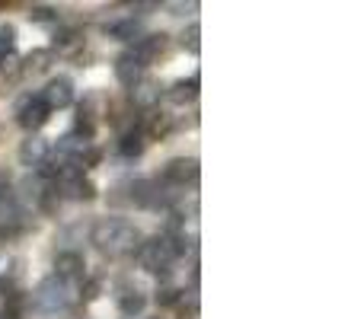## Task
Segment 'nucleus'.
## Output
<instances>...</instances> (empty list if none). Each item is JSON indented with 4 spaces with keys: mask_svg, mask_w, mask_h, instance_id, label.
Masks as SVG:
<instances>
[{
    "mask_svg": "<svg viewBox=\"0 0 364 319\" xmlns=\"http://www.w3.org/2000/svg\"><path fill=\"white\" fill-rule=\"evenodd\" d=\"M93 246L109 259H125V256H134L141 246V230L125 217H102L100 224L93 227L90 233Z\"/></svg>",
    "mask_w": 364,
    "mask_h": 319,
    "instance_id": "obj_1",
    "label": "nucleus"
},
{
    "mask_svg": "<svg viewBox=\"0 0 364 319\" xmlns=\"http://www.w3.org/2000/svg\"><path fill=\"white\" fill-rule=\"evenodd\" d=\"M182 252V237H173V233H157V237H147L141 239L138 246V262L144 271H166L176 256Z\"/></svg>",
    "mask_w": 364,
    "mask_h": 319,
    "instance_id": "obj_2",
    "label": "nucleus"
},
{
    "mask_svg": "<svg viewBox=\"0 0 364 319\" xmlns=\"http://www.w3.org/2000/svg\"><path fill=\"white\" fill-rule=\"evenodd\" d=\"M77 303V288L61 278L48 275L45 281H38V288L32 291V307L45 316H55V313H64Z\"/></svg>",
    "mask_w": 364,
    "mask_h": 319,
    "instance_id": "obj_3",
    "label": "nucleus"
},
{
    "mask_svg": "<svg viewBox=\"0 0 364 319\" xmlns=\"http://www.w3.org/2000/svg\"><path fill=\"white\" fill-rule=\"evenodd\" d=\"M51 185H55L58 198H61V195L64 198H74V201H93L96 198V185L74 166H58Z\"/></svg>",
    "mask_w": 364,
    "mask_h": 319,
    "instance_id": "obj_4",
    "label": "nucleus"
},
{
    "mask_svg": "<svg viewBox=\"0 0 364 319\" xmlns=\"http://www.w3.org/2000/svg\"><path fill=\"white\" fill-rule=\"evenodd\" d=\"M144 67H147V64L141 61L132 48H128L125 55L115 58V80H119L125 90H134L141 80H144Z\"/></svg>",
    "mask_w": 364,
    "mask_h": 319,
    "instance_id": "obj_5",
    "label": "nucleus"
},
{
    "mask_svg": "<svg viewBox=\"0 0 364 319\" xmlns=\"http://www.w3.org/2000/svg\"><path fill=\"white\" fill-rule=\"evenodd\" d=\"M48 115H51V109L45 106L38 96H26L23 102H19V109H16V119H19V125L26 128L29 134H36L38 128L48 121Z\"/></svg>",
    "mask_w": 364,
    "mask_h": 319,
    "instance_id": "obj_6",
    "label": "nucleus"
},
{
    "mask_svg": "<svg viewBox=\"0 0 364 319\" xmlns=\"http://www.w3.org/2000/svg\"><path fill=\"white\" fill-rule=\"evenodd\" d=\"M132 201L141 207H164L170 205V195L164 192V185L157 179H138L132 185Z\"/></svg>",
    "mask_w": 364,
    "mask_h": 319,
    "instance_id": "obj_7",
    "label": "nucleus"
},
{
    "mask_svg": "<svg viewBox=\"0 0 364 319\" xmlns=\"http://www.w3.org/2000/svg\"><path fill=\"white\" fill-rule=\"evenodd\" d=\"M38 99H42L51 112H55V109H68L70 102H74V83H70L68 77H55V80L45 83V90L38 93Z\"/></svg>",
    "mask_w": 364,
    "mask_h": 319,
    "instance_id": "obj_8",
    "label": "nucleus"
},
{
    "mask_svg": "<svg viewBox=\"0 0 364 319\" xmlns=\"http://www.w3.org/2000/svg\"><path fill=\"white\" fill-rule=\"evenodd\" d=\"M55 278L74 284V288H77V281H87V262H83L80 252H58V259H55Z\"/></svg>",
    "mask_w": 364,
    "mask_h": 319,
    "instance_id": "obj_9",
    "label": "nucleus"
},
{
    "mask_svg": "<svg viewBox=\"0 0 364 319\" xmlns=\"http://www.w3.org/2000/svg\"><path fill=\"white\" fill-rule=\"evenodd\" d=\"M198 179V160L195 157H176L164 166V182L170 185H192Z\"/></svg>",
    "mask_w": 364,
    "mask_h": 319,
    "instance_id": "obj_10",
    "label": "nucleus"
},
{
    "mask_svg": "<svg viewBox=\"0 0 364 319\" xmlns=\"http://www.w3.org/2000/svg\"><path fill=\"white\" fill-rule=\"evenodd\" d=\"M19 160L26 163V166H42L45 160H48V144H45L38 134H29V138L23 141V147H19Z\"/></svg>",
    "mask_w": 364,
    "mask_h": 319,
    "instance_id": "obj_11",
    "label": "nucleus"
},
{
    "mask_svg": "<svg viewBox=\"0 0 364 319\" xmlns=\"http://www.w3.org/2000/svg\"><path fill=\"white\" fill-rule=\"evenodd\" d=\"M144 307H147V297L141 294L138 288H125V291L119 294V313H122V316H128V319H132V316H141V313H144Z\"/></svg>",
    "mask_w": 364,
    "mask_h": 319,
    "instance_id": "obj_12",
    "label": "nucleus"
},
{
    "mask_svg": "<svg viewBox=\"0 0 364 319\" xmlns=\"http://www.w3.org/2000/svg\"><path fill=\"white\" fill-rule=\"evenodd\" d=\"M164 48H166V36L160 32V36H141L138 42H134V48H132V51L147 64V61H154V58H157Z\"/></svg>",
    "mask_w": 364,
    "mask_h": 319,
    "instance_id": "obj_13",
    "label": "nucleus"
},
{
    "mask_svg": "<svg viewBox=\"0 0 364 319\" xmlns=\"http://www.w3.org/2000/svg\"><path fill=\"white\" fill-rule=\"evenodd\" d=\"M195 96H198V77H188V80H176L170 87V93H166V99L176 102V106H182V102H192Z\"/></svg>",
    "mask_w": 364,
    "mask_h": 319,
    "instance_id": "obj_14",
    "label": "nucleus"
},
{
    "mask_svg": "<svg viewBox=\"0 0 364 319\" xmlns=\"http://www.w3.org/2000/svg\"><path fill=\"white\" fill-rule=\"evenodd\" d=\"M119 153H122V157H128V160H134V157H141V153H144V134H141V128H132V131L122 134Z\"/></svg>",
    "mask_w": 364,
    "mask_h": 319,
    "instance_id": "obj_15",
    "label": "nucleus"
},
{
    "mask_svg": "<svg viewBox=\"0 0 364 319\" xmlns=\"http://www.w3.org/2000/svg\"><path fill=\"white\" fill-rule=\"evenodd\" d=\"M132 99H134V106H141V109H151L154 102L160 99V87H157V83H151V80H141L138 87L132 90Z\"/></svg>",
    "mask_w": 364,
    "mask_h": 319,
    "instance_id": "obj_16",
    "label": "nucleus"
},
{
    "mask_svg": "<svg viewBox=\"0 0 364 319\" xmlns=\"http://www.w3.org/2000/svg\"><path fill=\"white\" fill-rule=\"evenodd\" d=\"M109 36L112 38H122V42H138L141 38V23L138 19H122V23H112L109 26Z\"/></svg>",
    "mask_w": 364,
    "mask_h": 319,
    "instance_id": "obj_17",
    "label": "nucleus"
},
{
    "mask_svg": "<svg viewBox=\"0 0 364 319\" xmlns=\"http://www.w3.org/2000/svg\"><path fill=\"white\" fill-rule=\"evenodd\" d=\"M51 61H55V51H51V48H36L32 55L23 58V67L26 70H48Z\"/></svg>",
    "mask_w": 364,
    "mask_h": 319,
    "instance_id": "obj_18",
    "label": "nucleus"
},
{
    "mask_svg": "<svg viewBox=\"0 0 364 319\" xmlns=\"http://www.w3.org/2000/svg\"><path fill=\"white\" fill-rule=\"evenodd\" d=\"M19 70H23V58H19L16 51H6V55H0V74H4V77H16Z\"/></svg>",
    "mask_w": 364,
    "mask_h": 319,
    "instance_id": "obj_19",
    "label": "nucleus"
},
{
    "mask_svg": "<svg viewBox=\"0 0 364 319\" xmlns=\"http://www.w3.org/2000/svg\"><path fill=\"white\" fill-rule=\"evenodd\" d=\"M16 217V201H13V192L10 188H0V224Z\"/></svg>",
    "mask_w": 364,
    "mask_h": 319,
    "instance_id": "obj_20",
    "label": "nucleus"
},
{
    "mask_svg": "<svg viewBox=\"0 0 364 319\" xmlns=\"http://www.w3.org/2000/svg\"><path fill=\"white\" fill-rule=\"evenodd\" d=\"M198 36H201V26H198V23H192L186 32H182V48L192 51V55H198V48H201Z\"/></svg>",
    "mask_w": 364,
    "mask_h": 319,
    "instance_id": "obj_21",
    "label": "nucleus"
},
{
    "mask_svg": "<svg viewBox=\"0 0 364 319\" xmlns=\"http://www.w3.org/2000/svg\"><path fill=\"white\" fill-rule=\"evenodd\" d=\"M29 19H32V23H55L58 13L51 10V6H32V10H29Z\"/></svg>",
    "mask_w": 364,
    "mask_h": 319,
    "instance_id": "obj_22",
    "label": "nucleus"
},
{
    "mask_svg": "<svg viewBox=\"0 0 364 319\" xmlns=\"http://www.w3.org/2000/svg\"><path fill=\"white\" fill-rule=\"evenodd\" d=\"M13 42H16V29L13 26H0V55L13 51Z\"/></svg>",
    "mask_w": 364,
    "mask_h": 319,
    "instance_id": "obj_23",
    "label": "nucleus"
},
{
    "mask_svg": "<svg viewBox=\"0 0 364 319\" xmlns=\"http://www.w3.org/2000/svg\"><path fill=\"white\" fill-rule=\"evenodd\" d=\"M179 294L182 291H176V288H164V291H157V303L160 307H173V303L179 301Z\"/></svg>",
    "mask_w": 364,
    "mask_h": 319,
    "instance_id": "obj_24",
    "label": "nucleus"
},
{
    "mask_svg": "<svg viewBox=\"0 0 364 319\" xmlns=\"http://www.w3.org/2000/svg\"><path fill=\"white\" fill-rule=\"evenodd\" d=\"M83 301H93V297H100V281H87L83 284Z\"/></svg>",
    "mask_w": 364,
    "mask_h": 319,
    "instance_id": "obj_25",
    "label": "nucleus"
},
{
    "mask_svg": "<svg viewBox=\"0 0 364 319\" xmlns=\"http://www.w3.org/2000/svg\"><path fill=\"white\" fill-rule=\"evenodd\" d=\"M55 42H58V45H70V42H77V32H74V29H61V32L55 36Z\"/></svg>",
    "mask_w": 364,
    "mask_h": 319,
    "instance_id": "obj_26",
    "label": "nucleus"
},
{
    "mask_svg": "<svg viewBox=\"0 0 364 319\" xmlns=\"http://www.w3.org/2000/svg\"><path fill=\"white\" fill-rule=\"evenodd\" d=\"M0 319H19V316L13 313V310H4V313H0Z\"/></svg>",
    "mask_w": 364,
    "mask_h": 319,
    "instance_id": "obj_27",
    "label": "nucleus"
},
{
    "mask_svg": "<svg viewBox=\"0 0 364 319\" xmlns=\"http://www.w3.org/2000/svg\"><path fill=\"white\" fill-rule=\"evenodd\" d=\"M0 188H6V173H0Z\"/></svg>",
    "mask_w": 364,
    "mask_h": 319,
    "instance_id": "obj_28",
    "label": "nucleus"
}]
</instances>
